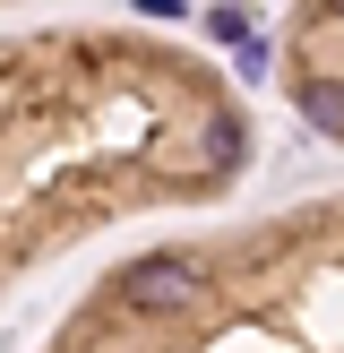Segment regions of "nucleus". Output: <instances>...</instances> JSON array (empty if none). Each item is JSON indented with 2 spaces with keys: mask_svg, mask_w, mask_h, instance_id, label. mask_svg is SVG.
I'll use <instances>...</instances> for the list:
<instances>
[{
  "mask_svg": "<svg viewBox=\"0 0 344 353\" xmlns=\"http://www.w3.org/2000/svg\"><path fill=\"white\" fill-rule=\"evenodd\" d=\"M61 353H344V207L284 216L250 250H198V293L172 310L95 293Z\"/></svg>",
  "mask_w": 344,
  "mask_h": 353,
  "instance_id": "obj_1",
  "label": "nucleus"
},
{
  "mask_svg": "<svg viewBox=\"0 0 344 353\" xmlns=\"http://www.w3.org/2000/svg\"><path fill=\"white\" fill-rule=\"evenodd\" d=\"M292 112L344 147V26H292Z\"/></svg>",
  "mask_w": 344,
  "mask_h": 353,
  "instance_id": "obj_2",
  "label": "nucleus"
}]
</instances>
